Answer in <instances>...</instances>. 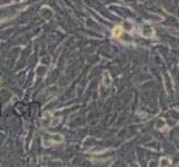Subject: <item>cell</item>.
Masks as SVG:
<instances>
[{
    "mask_svg": "<svg viewBox=\"0 0 179 167\" xmlns=\"http://www.w3.org/2000/svg\"><path fill=\"white\" fill-rule=\"evenodd\" d=\"M121 33H122V28H121L120 26H117V27L113 28V37L118 38V37H120Z\"/></svg>",
    "mask_w": 179,
    "mask_h": 167,
    "instance_id": "6da1fadb",
    "label": "cell"
}]
</instances>
